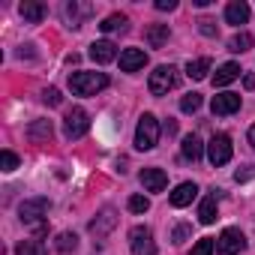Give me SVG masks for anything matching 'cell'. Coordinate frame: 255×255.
<instances>
[{
    "label": "cell",
    "mask_w": 255,
    "mask_h": 255,
    "mask_svg": "<svg viewBox=\"0 0 255 255\" xmlns=\"http://www.w3.org/2000/svg\"><path fill=\"white\" fill-rule=\"evenodd\" d=\"M78 246V237L72 234V231H63L60 237H57V252H72Z\"/></svg>",
    "instance_id": "cell-27"
},
{
    "label": "cell",
    "mask_w": 255,
    "mask_h": 255,
    "mask_svg": "<svg viewBox=\"0 0 255 255\" xmlns=\"http://www.w3.org/2000/svg\"><path fill=\"white\" fill-rule=\"evenodd\" d=\"M231 138L225 135V132H219V135H213L210 138V144H207V156H210V162L213 165H225L228 159H231Z\"/></svg>",
    "instance_id": "cell-7"
},
{
    "label": "cell",
    "mask_w": 255,
    "mask_h": 255,
    "mask_svg": "<svg viewBox=\"0 0 255 255\" xmlns=\"http://www.w3.org/2000/svg\"><path fill=\"white\" fill-rule=\"evenodd\" d=\"M186 237H189V225H177V228H174V234H171V240H174V243H183Z\"/></svg>",
    "instance_id": "cell-33"
},
{
    "label": "cell",
    "mask_w": 255,
    "mask_h": 255,
    "mask_svg": "<svg viewBox=\"0 0 255 255\" xmlns=\"http://www.w3.org/2000/svg\"><path fill=\"white\" fill-rule=\"evenodd\" d=\"M90 57H93L96 63H111V60L117 57V48H114V42L99 39V42H93V45H90Z\"/></svg>",
    "instance_id": "cell-14"
},
{
    "label": "cell",
    "mask_w": 255,
    "mask_h": 255,
    "mask_svg": "<svg viewBox=\"0 0 255 255\" xmlns=\"http://www.w3.org/2000/svg\"><path fill=\"white\" fill-rule=\"evenodd\" d=\"M225 21L228 24H246L249 21V3H243V0H231V3L225 6Z\"/></svg>",
    "instance_id": "cell-12"
},
{
    "label": "cell",
    "mask_w": 255,
    "mask_h": 255,
    "mask_svg": "<svg viewBox=\"0 0 255 255\" xmlns=\"http://www.w3.org/2000/svg\"><path fill=\"white\" fill-rule=\"evenodd\" d=\"M15 255H48V252H45V246L39 240H21L15 246Z\"/></svg>",
    "instance_id": "cell-24"
},
{
    "label": "cell",
    "mask_w": 255,
    "mask_h": 255,
    "mask_svg": "<svg viewBox=\"0 0 255 255\" xmlns=\"http://www.w3.org/2000/svg\"><path fill=\"white\" fill-rule=\"evenodd\" d=\"M249 144L255 147V126H252V129H249Z\"/></svg>",
    "instance_id": "cell-37"
},
{
    "label": "cell",
    "mask_w": 255,
    "mask_h": 255,
    "mask_svg": "<svg viewBox=\"0 0 255 255\" xmlns=\"http://www.w3.org/2000/svg\"><path fill=\"white\" fill-rule=\"evenodd\" d=\"M159 141V123L153 114H141L138 126H135V147L138 150H153Z\"/></svg>",
    "instance_id": "cell-2"
},
{
    "label": "cell",
    "mask_w": 255,
    "mask_h": 255,
    "mask_svg": "<svg viewBox=\"0 0 255 255\" xmlns=\"http://www.w3.org/2000/svg\"><path fill=\"white\" fill-rule=\"evenodd\" d=\"M102 33H114V30H126V15H108L102 24H99Z\"/></svg>",
    "instance_id": "cell-25"
},
{
    "label": "cell",
    "mask_w": 255,
    "mask_h": 255,
    "mask_svg": "<svg viewBox=\"0 0 255 255\" xmlns=\"http://www.w3.org/2000/svg\"><path fill=\"white\" fill-rule=\"evenodd\" d=\"M87 129H90L87 111H84V108H69L66 117H63V132H66V138H69V141H78V138L87 135Z\"/></svg>",
    "instance_id": "cell-3"
},
{
    "label": "cell",
    "mask_w": 255,
    "mask_h": 255,
    "mask_svg": "<svg viewBox=\"0 0 255 255\" xmlns=\"http://www.w3.org/2000/svg\"><path fill=\"white\" fill-rule=\"evenodd\" d=\"M0 165H3V171H15L18 168V156L12 150H3L0 153Z\"/></svg>",
    "instance_id": "cell-30"
},
{
    "label": "cell",
    "mask_w": 255,
    "mask_h": 255,
    "mask_svg": "<svg viewBox=\"0 0 255 255\" xmlns=\"http://www.w3.org/2000/svg\"><path fill=\"white\" fill-rule=\"evenodd\" d=\"M180 150H183V156H186L189 162H198V159H201L204 144H201V138H198V135H186V138H183V144H180Z\"/></svg>",
    "instance_id": "cell-19"
},
{
    "label": "cell",
    "mask_w": 255,
    "mask_h": 255,
    "mask_svg": "<svg viewBox=\"0 0 255 255\" xmlns=\"http://www.w3.org/2000/svg\"><path fill=\"white\" fill-rule=\"evenodd\" d=\"M249 48H252V36H249L246 30L234 33L231 42H228V51H234V54H243V51H249Z\"/></svg>",
    "instance_id": "cell-23"
},
{
    "label": "cell",
    "mask_w": 255,
    "mask_h": 255,
    "mask_svg": "<svg viewBox=\"0 0 255 255\" xmlns=\"http://www.w3.org/2000/svg\"><path fill=\"white\" fill-rule=\"evenodd\" d=\"M243 87H246V90H255V75H246V78H243Z\"/></svg>",
    "instance_id": "cell-35"
},
{
    "label": "cell",
    "mask_w": 255,
    "mask_h": 255,
    "mask_svg": "<svg viewBox=\"0 0 255 255\" xmlns=\"http://www.w3.org/2000/svg\"><path fill=\"white\" fill-rule=\"evenodd\" d=\"M114 225H117V213H114V210L108 207V210H102V213H99V216H96V219L90 222V231H93L96 237H102V234H108V231H111Z\"/></svg>",
    "instance_id": "cell-15"
},
{
    "label": "cell",
    "mask_w": 255,
    "mask_h": 255,
    "mask_svg": "<svg viewBox=\"0 0 255 255\" xmlns=\"http://www.w3.org/2000/svg\"><path fill=\"white\" fill-rule=\"evenodd\" d=\"M213 114H219V117H225V114H234V111H240V93H219V96H213Z\"/></svg>",
    "instance_id": "cell-9"
},
{
    "label": "cell",
    "mask_w": 255,
    "mask_h": 255,
    "mask_svg": "<svg viewBox=\"0 0 255 255\" xmlns=\"http://www.w3.org/2000/svg\"><path fill=\"white\" fill-rule=\"evenodd\" d=\"M195 195H198V186L186 180V183H180V186L171 192V204H174V207H186V204H192Z\"/></svg>",
    "instance_id": "cell-16"
},
{
    "label": "cell",
    "mask_w": 255,
    "mask_h": 255,
    "mask_svg": "<svg viewBox=\"0 0 255 255\" xmlns=\"http://www.w3.org/2000/svg\"><path fill=\"white\" fill-rule=\"evenodd\" d=\"M42 99H45L48 105H60V102H63V96H60V90H57V87H48V90L42 93Z\"/></svg>",
    "instance_id": "cell-31"
},
{
    "label": "cell",
    "mask_w": 255,
    "mask_h": 255,
    "mask_svg": "<svg viewBox=\"0 0 255 255\" xmlns=\"http://www.w3.org/2000/svg\"><path fill=\"white\" fill-rule=\"evenodd\" d=\"M141 183H144L147 192H162L168 186V174L162 168H144L141 171Z\"/></svg>",
    "instance_id": "cell-10"
},
{
    "label": "cell",
    "mask_w": 255,
    "mask_h": 255,
    "mask_svg": "<svg viewBox=\"0 0 255 255\" xmlns=\"http://www.w3.org/2000/svg\"><path fill=\"white\" fill-rule=\"evenodd\" d=\"M129 246L135 255H156V243H153V234L147 225H135L129 231Z\"/></svg>",
    "instance_id": "cell-6"
},
{
    "label": "cell",
    "mask_w": 255,
    "mask_h": 255,
    "mask_svg": "<svg viewBox=\"0 0 255 255\" xmlns=\"http://www.w3.org/2000/svg\"><path fill=\"white\" fill-rule=\"evenodd\" d=\"M234 78H240V66H237V63H222V66L216 69V75H213V84H216V87H225V84H231Z\"/></svg>",
    "instance_id": "cell-18"
},
{
    "label": "cell",
    "mask_w": 255,
    "mask_h": 255,
    "mask_svg": "<svg viewBox=\"0 0 255 255\" xmlns=\"http://www.w3.org/2000/svg\"><path fill=\"white\" fill-rule=\"evenodd\" d=\"M201 108V93H186L183 99H180V111H186V114H195Z\"/></svg>",
    "instance_id": "cell-26"
},
{
    "label": "cell",
    "mask_w": 255,
    "mask_h": 255,
    "mask_svg": "<svg viewBox=\"0 0 255 255\" xmlns=\"http://www.w3.org/2000/svg\"><path fill=\"white\" fill-rule=\"evenodd\" d=\"M21 15H24V21L39 24V21L45 18V6H42V3H21Z\"/></svg>",
    "instance_id": "cell-22"
},
{
    "label": "cell",
    "mask_w": 255,
    "mask_h": 255,
    "mask_svg": "<svg viewBox=\"0 0 255 255\" xmlns=\"http://www.w3.org/2000/svg\"><path fill=\"white\" fill-rule=\"evenodd\" d=\"M144 63H147V54H144L141 48H126V51L120 54V69H123V72H138Z\"/></svg>",
    "instance_id": "cell-11"
},
{
    "label": "cell",
    "mask_w": 255,
    "mask_h": 255,
    "mask_svg": "<svg viewBox=\"0 0 255 255\" xmlns=\"http://www.w3.org/2000/svg\"><path fill=\"white\" fill-rule=\"evenodd\" d=\"M105 87H108V75L105 72H72L69 75V90L75 96H96Z\"/></svg>",
    "instance_id": "cell-1"
},
{
    "label": "cell",
    "mask_w": 255,
    "mask_h": 255,
    "mask_svg": "<svg viewBox=\"0 0 255 255\" xmlns=\"http://www.w3.org/2000/svg\"><path fill=\"white\" fill-rule=\"evenodd\" d=\"M243 246H246L243 234H240L237 228H225V231L219 234V240H216V255H240Z\"/></svg>",
    "instance_id": "cell-8"
},
{
    "label": "cell",
    "mask_w": 255,
    "mask_h": 255,
    "mask_svg": "<svg viewBox=\"0 0 255 255\" xmlns=\"http://www.w3.org/2000/svg\"><path fill=\"white\" fill-rule=\"evenodd\" d=\"M213 249H216V243H213L210 237H201V240L192 246V255H213Z\"/></svg>",
    "instance_id": "cell-28"
},
{
    "label": "cell",
    "mask_w": 255,
    "mask_h": 255,
    "mask_svg": "<svg viewBox=\"0 0 255 255\" xmlns=\"http://www.w3.org/2000/svg\"><path fill=\"white\" fill-rule=\"evenodd\" d=\"M198 30H201L204 36H216V21H210V18H201V21H198Z\"/></svg>",
    "instance_id": "cell-32"
},
{
    "label": "cell",
    "mask_w": 255,
    "mask_h": 255,
    "mask_svg": "<svg viewBox=\"0 0 255 255\" xmlns=\"http://www.w3.org/2000/svg\"><path fill=\"white\" fill-rule=\"evenodd\" d=\"M174 84H177V69L174 66H156L150 72V81H147L153 96H165L168 90H174Z\"/></svg>",
    "instance_id": "cell-4"
},
{
    "label": "cell",
    "mask_w": 255,
    "mask_h": 255,
    "mask_svg": "<svg viewBox=\"0 0 255 255\" xmlns=\"http://www.w3.org/2000/svg\"><path fill=\"white\" fill-rule=\"evenodd\" d=\"M144 39H147L150 48H162L168 42V24H150L147 33H144Z\"/></svg>",
    "instance_id": "cell-17"
},
{
    "label": "cell",
    "mask_w": 255,
    "mask_h": 255,
    "mask_svg": "<svg viewBox=\"0 0 255 255\" xmlns=\"http://www.w3.org/2000/svg\"><path fill=\"white\" fill-rule=\"evenodd\" d=\"M156 9H162V12L168 9L171 12V9H177V0H156Z\"/></svg>",
    "instance_id": "cell-34"
},
{
    "label": "cell",
    "mask_w": 255,
    "mask_h": 255,
    "mask_svg": "<svg viewBox=\"0 0 255 255\" xmlns=\"http://www.w3.org/2000/svg\"><path fill=\"white\" fill-rule=\"evenodd\" d=\"M129 210H132V213H147V210H150V201H147L144 195H132V198H129Z\"/></svg>",
    "instance_id": "cell-29"
},
{
    "label": "cell",
    "mask_w": 255,
    "mask_h": 255,
    "mask_svg": "<svg viewBox=\"0 0 255 255\" xmlns=\"http://www.w3.org/2000/svg\"><path fill=\"white\" fill-rule=\"evenodd\" d=\"M51 135H54L51 120H33V123H30V129H27V138H30L33 144H42V141H48Z\"/></svg>",
    "instance_id": "cell-13"
},
{
    "label": "cell",
    "mask_w": 255,
    "mask_h": 255,
    "mask_svg": "<svg viewBox=\"0 0 255 255\" xmlns=\"http://www.w3.org/2000/svg\"><path fill=\"white\" fill-rule=\"evenodd\" d=\"M165 132H168V135H174V132H177V123H174V120H168V123H165Z\"/></svg>",
    "instance_id": "cell-36"
},
{
    "label": "cell",
    "mask_w": 255,
    "mask_h": 255,
    "mask_svg": "<svg viewBox=\"0 0 255 255\" xmlns=\"http://www.w3.org/2000/svg\"><path fill=\"white\" fill-rule=\"evenodd\" d=\"M198 219H201L204 225L216 222V195H207V198L201 201V207H198Z\"/></svg>",
    "instance_id": "cell-21"
},
{
    "label": "cell",
    "mask_w": 255,
    "mask_h": 255,
    "mask_svg": "<svg viewBox=\"0 0 255 255\" xmlns=\"http://www.w3.org/2000/svg\"><path fill=\"white\" fill-rule=\"evenodd\" d=\"M207 72H210V57H198V60H189V63H186V75H189L192 81L207 78Z\"/></svg>",
    "instance_id": "cell-20"
},
{
    "label": "cell",
    "mask_w": 255,
    "mask_h": 255,
    "mask_svg": "<svg viewBox=\"0 0 255 255\" xmlns=\"http://www.w3.org/2000/svg\"><path fill=\"white\" fill-rule=\"evenodd\" d=\"M48 207H51V201L48 198H42V195H36V198H27V201H21V207H18V216H21V222H42V216L48 213Z\"/></svg>",
    "instance_id": "cell-5"
}]
</instances>
